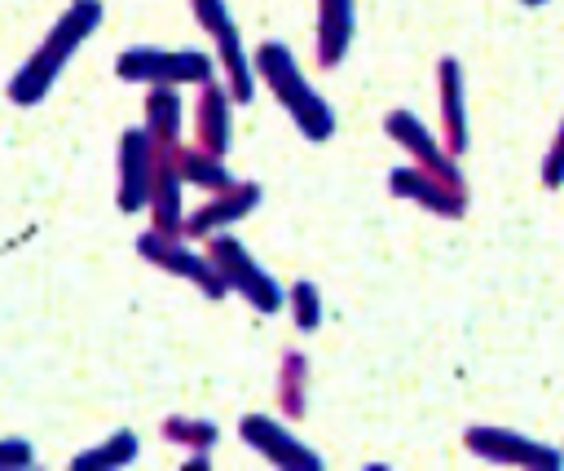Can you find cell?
<instances>
[{
	"label": "cell",
	"instance_id": "cell-23",
	"mask_svg": "<svg viewBox=\"0 0 564 471\" xmlns=\"http://www.w3.org/2000/svg\"><path fill=\"white\" fill-rule=\"evenodd\" d=\"M538 176H542V189H564V114H560V123H555V132L546 141Z\"/></svg>",
	"mask_w": 564,
	"mask_h": 471
},
{
	"label": "cell",
	"instance_id": "cell-1",
	"mask_svg": "<svg viewBox=\"0 0 564 471\" xmlns=\"http://www.w3.org/2000/svg\"><path fill=\"white\" fill-rule=\"evenodd\" d=\"M101 18H106V4L101 0H70L57 13V22L44 31V40L26 53V62L9 75L4 97L13 106H40L53 92V84L62 79V70L70 66V57L93 40V31L101 26Z\"/></svg>",
	"mask_w": 564,
	"mask_h": 471
},
{
	"label": "cell",
	"instance_id": "cell-4",
	"mask_svg": "<svg viewBox=\"0 0 564 471\" xmlns=\"http://www.w3.org/2000/svg\"><path fill=\"white\" fill-rule=\"evenodd\" d=\"M203 251L212 255V264L220 269V277H225V286H229V295H238V299H247L260 317H273V313H282L286 308V291L278 286V277L247 251V242H238L229 229L225 233H212L207 242H203Z\"/></svg>",
	"mask_w": 564,
	"mask_h": 471
},
{
	"label": "cell",
	"instance_id": "cell-24",
	"mask_svg": "<svg viewBox=\"0 0 564 471\" xmlns=\"http://www.w3.org/2000/svg\"><path fill=\"white\" fill-rule=\"evenodd\" d=\"M35 467V445L22 436H0V471H26Z\"/></svg>",
	"mask_w": 564,
	"mask_h": 471
},
{
	"label": "cell",
	"instance_id": "cell-22",
	"mask_svg": "<svg viewBox=\"0 0 564 471\" xmlns=\"http://www.w3.org/2000/svg\"><path fill=\"white\" fill-rule=\"evenodd\" d=\"M286 313H291V321H295V330H304V335H313V330L322 326V317H326V308H322V291H317V282H308V277H295V282L286 286Z\"/></svg>",
	"mask_w": 564,
	"mask_h": 471
},
{
	"label": "cell",
	"instance_id": "cell-20",
	"mask_svg": "<svg viewBox=\"0 0 564 471\" xmlns=\"http://www.w3.org/2000/svg\"><path fill=\"white\" fill-rule=\"evenodd\" d=\"M181 123H185L181 88H150L145 92V119H141V128L159 145H172V141H181Z\"/></svg>",
	"mask_w": 564,
	"mask_h": 471
},
{
	"label": "cell",
	"instance_id": "cell-18",
	"mask_svg": "<svg viewBox=\"0 0 564 471\" xmlns=\"http://www.w3.org/2000/svg\"><path fill=\"white\" fill-rule=\"evenodd\" d=\"M273 401H278L286 423H300L308 414V357L300 348H282L278 379H273Z\"/></svg>",
	"mask_w": 564,
	"mask_h": 471
},
{
	"label": "cell",
	"instance_id": "cell-17",
	"mask_svg": "<svg viewBox=\"0 0 564 471\" xmlns=\"http://www.w3.org/2000/svg\"><path fill=\"white\" fill-rule=\"evenodd\" d=\"M167 150V158L176 163V172H181V180L189 185V189H207V194H216V189H229L238 176L225 167V158H216V154H207L203 145H185V141H172V145H163Z\"/></svg>",
	"mask_w": 564,
	"mask_h": 471
},
{
	"label": "cell",
	"instance_id": "cell-8",
	"mask_svg": "<svg viewBox=\"0 0 564 471\" xmlns=\"http://www.w3.org/2000/svg\"><path fill=\"white\" fill-rule=\"evenodd\" d=\"M238 440L278 471H322L326 467V458L317 449H308L286 427V418H273V414H242L238 418Z\"/></svg>",
	"mask_w": 564,
	"mask_h": 471
},
{
	"label": "cell",
	"instance_id": "cell-19",
	"mask_svg": "<svg viewBox=\"0 0 564 471\" xmlns=\"http://www.w3.org/2000/svg\"><path fill=\"white\" fill-rule=\"evenodd\" d=\"M137 458H141V440H137V431L119 427V431H110L106 440H97L93 449L75 453L70 467H75V471H119V467H132Z\"/></svg>",
	"mask_w": 564,
	"mask_h": 471
},
{
	"label": "cell",
	"instance_id": "cell-16",
	"mask_svg": "<svg viewBox=\"0 0 564 471\" xmlns=\"http://www.w3.org/2000/svg\"><path fill=\"white\" fill-rule=\"evenodd\" d=\"M189 185L181 180V172H176V163L167 158V150L159 145V167H154V189H150V229H159V233H185V202H181V194H185Z\"/></svg>",
	"mask_w": 564,
	"mask_h": 471
},
{
	"label": "cell",
	"instance_id": "cell-12",
	"mask_svg": "<svg viewBox=\"0 0 564 471\" xmlns=\"http://www.w3.org/2000/svg\"><path fill=\"white\" fill-rule=\"evenodd\" d=\"M260 198H264V189H260L256 180H234L229 189L207 194V198L185 216V238H189V242H207L212 233H225L229 224L247 220V216L260 207Z\"/></svg>",
	"mask_w": 564,
	"mask_h": 471
},
{
	"label": "cell",
	"instance_id": "cell-25",
	"mask_svg": "<svg viewBox=\"0 0 564 471\" xmlns=\"http://www.w3.org/2000/svg\"><path fill=\"white\" fill-rule=\"evenodd\" d=\"M520 4H546V0H520Z\"/></svg>",
	"mask_w": 564,
	"mask_h": 471
},
{
	"label": "cell",
	"instance_id": "cell-21",
	"mask_svg": "<svg viewBox=\"0 0 564 471\" xmlns=\"http://www.w3.org/2000/svg\"><path fill=\"white\" fill-rule=\"evenodd\" d=\"M159 436L185 453H212L220 440V427L212 418H189V414H167L159 423Z\"/></svg>",
	"mask_w": 564,
	"mask_h": 471
},
{
	"label": "cell",
	"instance_id": "cell-6",
	"mask_svg": "<svg viewBox=\"0 0 564 471\" xmlns=\"http://www.w3.org/2000/svg\"><path fill=\"white\" fill-rule=\"evenodd\" d=\"M463 449L489 467H511V471H560L564 467V449L524 436L516 427H494V423H471L463 431Z\"/></svg>",
	"mask_w": 564,
	"mask_h": 471
},
{
	"label": "cell",
	"instance_id": "cell-10",
	"mask_svg": "<svg viewBox=\"0 0 564 471\" xmlns=\"http://www.w3.org/2000/svg\"><path fill=\"white\" fill-rule=\"evenodd\" d=\"M154 167H159V141L141 123L123 128L119 132V189H115V202L123 216H141L150 207Z\"/></svg>",
	"mask_w": 564,
	"mask_h": 471
},
{
	"label": "cell",
	"instance_id": "cell-7",
	"mask_svg": "<svg viewBox=\"0 0 564 471\" xmlns=\"http://www.w3.org/2000/svg\"><path fill=\"white\" fill-rule=\"evenodd\" d=\"M137 255H141L145 264H154L159 273H172V277L198 286V295H207V299H225V295H229V286H225L220 269L212 264V255L198 251L185 233L141 229V233H137Z\"/></svg>",
	"mask_w": 564,
	"mask_h": 471
},
{
	"label": "cell",
	"instance_id": "cell-15",
	"mask_svg": "<svg viewBox=\"0 0 564 471\" xmlns=\"http://www.w3.org/2000/svg\"><path fill=\"white\" fill-rule=\"evenodd\" d=\"M357 35V0H317L313 18V62L317 70H335Z\"/></svg>",
	"mask_w": 564,
	"mask_h": 471
},
{
	"label": "cell",
	"instance_id": "cell-11",
	"mask_svg": "<svg viewBox=\"0 0 564 471\" xmlns=\"http://www.w3.org/2000/svg\"><path fill=\"white\" fill-rule=\"evenodd\" d=\"M383 132H388V141H397L401 154H410V163H419V167H427V172H436L445 180L467 185V176L458 167V154H449V145L441 141V132H432L414 110H401V106L388 110L383 114Z\"/></svg>",
	"mask_w": 564,
	"mask_h": 471
},
{
	"label": "cell",
	"instance_id": "cell-2",
	"mask_svg": "<svg viewBox=\"0 0 564 471\" xmlns=\"http://www.w3.org/2000/svg\"><path fill=\"white\" fill-rule=\"evenodd\" d=\"M251 57H256L260 84L273 92V101L282 106V114L295 123V132H300L304 141H313V145L330 141V136H335V110H330V101L304 79L295 53H291L286 44H278V40H264V44L251 48Z\"/></svg>",
	"mask_w": 564,
	"mask_h": 471
},
{
	"label": "cell",
	"instance_id": "cell-13",
	"mask_svg": "<svg viewBox=\"0 0 564 471\" xmlns=\"http://www.w3.org/2000/svg\"><path fill=\"white\" fill-rule=\"evenodd\" d=\"M436 119H441V141L449 145V154H467L471 123H467V75L458 57L436 62Z\"/></svg>",
	"mask_w": 564,
	"mask_h": 471
},
{
	"label": "cell",
	"instance_id": "cell-3",
	"mask_svg": "<svg viewBox=\"0 0 564 471\" xmlns=\"http://www.w3.org/2000/svg\"><path fill=\"white\" fill-rule=\"evenodd\" d=\"M115 75L123 84H145V88H203L216 79V57L203 48H163V44H132L115 57Z\"/></svg>",
	"mask_w": 564,
	"mask_h": 471
},
{
	"label": "cell",
	"instance_id": "cell-14",
	"mask_svg": "<svg viewBox=\"0 0 564 471\" xmlns=\"http://www.w3.org/2000/svg\"><path fill=\"white\" fill-rule=\"evenodd\" d=\"M234 92L225 79H207L194 97V145H203L207 154L225 158L229 154V136H234Z\"/></svg>",
	"mask_w": 564,
	"mask_h": 471
},
{
	"label": "cell",
	"instance_id": "cell-5",
	"mask_svg": "<svg viewBox=\"0 0 564 471\" xmlns=\"http://www.w3.org/2000/svg\"><path fill=\"white\" fill-rule=\"evenodd\" d=\"M189 9H194V18H198L203 35L212 40V57H216V66H220V75H225L234 101L247 106V101L256 97L260 75H256V57L247 53V40H242V31H238L229 4H225V0H189Z\"/></svg>",
	"mask_w": 564,
	"mask_h": 471
},
{
	"label": "cell",
	"instance_id": "cell-9",
	"mask_svg": "<svg viewBox=\"0 0 564 471\" xmlns=\"http://www.w3.org/2000/svg\"><path fill=\"white\" fill-rule=\"evenodd\" d=\"M388 194L401 198V202H414V207H423L427 216H441V220H463L467 207H471L467 185L445 180V176H436V172H427L419 163L392 167L388 172Z\"/></svg>",
	"mask_w": 564,
	"mask_h": 471
}]
</instances>
